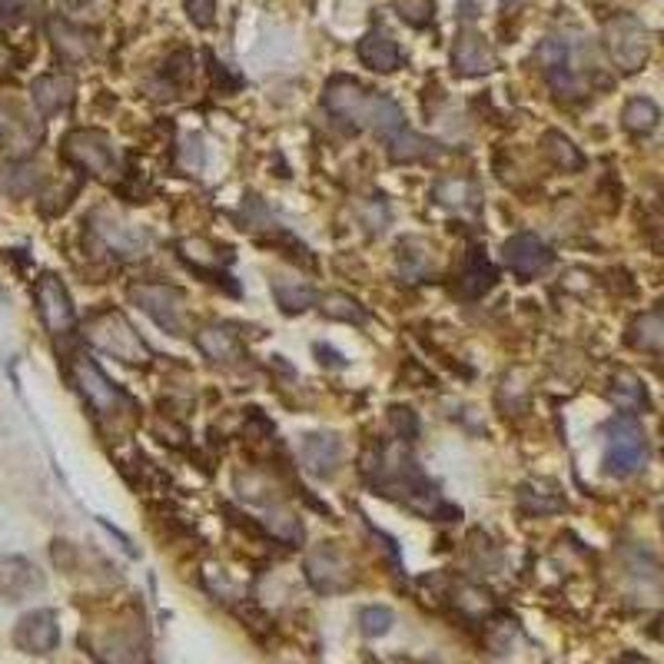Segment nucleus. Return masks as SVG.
Segmentation results:
<instances>
[{"label": "nucleus", "mask_w": 664, "mask_h": 664, "mask_svg": "<svg viewBox=\"0 0 664 664\" xmlns=\"http://www.w3.org/2000/svg\"><path fill=\"white\" fill-rule=\"evenodd\" d=\"M657 120H661V110H657V104L647 101V97H634V101H628L624 110H621V127H624L628 134H634V137L651 134V130L657 127Z\"/></svg>", "instance_id": "30"}, {"label": "nucleus", "mask_w": 664, "mask_h": 664, "mask_svg": "<svg viewBox=\"0 0 664 664\" xmlns=\"http://www.w3.org/2000/svg\"><path fill=\"white\" fill-rule=\"evenodd\" d=\"M316 356H319V362H323V366H346V362H342V356H339L336 349H329L326 342H316Z\"/></svg>", "instance_id": "43"}, {"label": "nucleus", "mask_w": 664, "mask_h": 664, "mask_svg": "<svg viewBox=\"0 0 664 664\" xmlns=\"http://www.w3.org/2000/svg\"><path fill=\"white\" fill-rule=\"evenodd\" d=\"M654 634H657V637H661V641H664V618H661V621H657V628H654Z\"/></svg>", "instance_id": "44"}, {"label": "nucleus", "mask_w": 664, "mask_h": 664, "mask_svg": "<svg viewBox=\"0 0 664 664\" xmlns=\"http://www.w3.org/2000/svg\"><path fill=\"white\" fill-rule=\"evenodd\" d=\"M435 203L445 210H478L482 193L468 177H445L435 183Z\"/></svg>", "instance_id": "21"}, {"label": "nucleus", "mask_w": 664, "mask_h": 664, "mask_svg": "<svg viewBox=\"0 0 664 664\" xmlns=\"http://www.w3.org/2000/svg\"><path fill=\"white\" fill-rule=\"evenodd\" d=\"M538 61L541 71L551 84V91L565 101L584 97L591 87V67H588V54L581 44H571L565 38H545L538 48Z\"/></svg>", "instance_id": "2"}, {"label": "nucleus", "mask_w": 664, "mask_h": 664, "mask_svg": "<svg viewBox=\"0 0 664 664\" xmlns=\"http://www.w3.org/2000/svg\"><path fill=\"white\" fill-rule=\"evenodd\" d=\"M608 396H611V402H614L618 409H624V412H644V409L651 405L644 382H641L634 372H624V369H621V372H614Z\"/></svg>", "instance_id": "26"}, {"label": "nucleus", "mask_w": 664, "mask_h": 664, "mask_svg": "<svg viewBox=\"0 0 664 664\" xmlns=\"http://www.w3.org/2000/svg\"><path fill=\"white\" fill-rule=\"evenodd\" d=\"M273 296H276L280 309L289 313V316H296V313H303V309H309L316 303V289L299 276H276L273 280Z\"/></svg>", "instance_id": "24"}, {"label": "nucleus", "mask_w": 664, "mask_h": 664, "mask_svg": "<svg viewBox=\"0 0 664 664\" xmlns=\"http://www.w3.org/2000/svg\"><path fill=\"white\" fill-rule=\"evenodd\" d=\"M396 266H399V276L415 283V280H425L432 273V256H429V246L415 236H405L399 243V253H396Z\"/></svg>", "instance_id": "25"}, {"label": "nucleus", "mask_w": 664, "mask_h": 664, "mask_svg": "<svg viewBox=\"0 0 664 664\" xmlns=\"http://www.w3.org/2000/svg\"><path fill=\"white\" fill-rule=\"evenodd\" d=\"M452 67L459 77H482L495 71V54L478 31H462L452 48Z\"/></svg>", "instance_id": "16"}, {"label": "nucleus", "mask_w": 664, "mask_h": 664, "mask_svg": "<svg viewBox=\"0 0 664 664\" xmlns=\"http://www.w3.org/2000/svg\"><path fill=\"white\" fill-rule=\"evenodd\" d=\"M386 147H389V160L392 164H415V160H429L435 154V144L419 137V134H412L409 127L396 140H389Z\"/></svg>", "instance_id": "31"}, {"label": "nucleus", "mask_w": 664, "mask_h": 664, "mask_svg": "<svg viewBox=\"0 0 664 664\" xmlns=\"http://www.w3.org/2000/svg\"><path fill=\"white\" fill-rule=\"evenodd\" d=\"M44 588V575L21 555H0V601H24Z\"/></svg>", "instance_id": "15"}, {"label": "nucleus", "mask_w": 664, "mask_h": 664, "mask_svg": "<svg viewBox=\"0 0 664 664\" xmlns=\"http://www.w3.org/2000/svg\"><path fill=\"white\" fill-rule=\"evenodd\" d=\"M87 342L120 362L130 366H144L154 359L150 346L144 342V336L130 326V319L120 309H104L97 316L87 319Z\"/></svg>", "instance_id": "3"}, {"label": "nucleus", "mask_w": 664, "mask_h": 664, "mask_svg": "<svg viewBox=\"0 0 664 664\" xmlns=\"http://www.w3.org/2000/svg\"><path fill=\"white\" fill-rule=\"evenodd\" d=\"M502 4H515V0H502Z\"/></svg>", "instance_id": "45"}, {"label": "nucleus", "mask_w": 664, "mask_h": 664, "mask_svg": "<svg viewBox=\"0 0 664 664\" xmlns=\"http://www.w3.org/2000/svg\"><path fill=\"white\" fill-rule=\"evenodd\" d=\"M319 309H323L326 319H336V323H362L366 319V309L349 293H329V296H323Z\"/></svg>", "instance_id": "35"}, {"label": "nucleus", "mask_w": 664, "mask_h": 664, "mask_svg": "<svg viewBox=\"0 0 664 664\" xmlns=\"http://www.w3.org/2000/svg\"><path fill=\"white\" fill-rule=\"evenodd\" d=\"M14 644L28 654H51L61 644V624L51 608L28 611L14 628Z\"/></svg>", "instance_id": "14"}, {"label": "nucleus", "mask_w": 664, "mask_h": 664, "mask_svg": "<svg viewBox=\"0 0 664 664\" xmlns=\"http://www.w3.org/2000/svg\"><path fill=\"white\" fill-rule=\"evenodd\" d=\"M495 283H498L495 263H492L482 250H472L468 260H465V273H462V289H465V296L478 299V296H485Z\"/></svg>", "instance_id": "23"}, {"label": "nucleus", "mask_w": 664, "mask_h": 664, "mask_svg": "<svg viewBox=\"0 0 664 664\" xmlns=\"http://www.w3.org/2000/svg\"><path fill=\"white\" fill-rule=\"evenodd\" d=\"M31 8V0H0V11H4L8 18H24Z\"/></svg>", "instance_id": "42"}, {"label": "nucleus", "mask_w": 664, "mask_h": 664, "mask_svg": "<svg viewBox=\"0 0 664 664\" xmlns=\"http://www.w3.org/2000/svg\"><path fill=\"white\" fill-rule=\"evenodd\" d=\"M306 581L319 591V594H336V591H349L356 581V568L349 561L346 551H339L336 545H316L306 555Z\"/></svg>", "instance_id": "7"}, {"label": "nucleus", "mask_w": 664, "mask_h": 664, "mask_svg": "<svg viewBox=\"0 0 664 664\" xmlns=\"http://www.w3.org/2000/svg\"><path fill=\"white\" fill-rule=\"evenodd\" d=\"M44 183V170L38 164H28V160H18V164H8L4 170H0V190H4L8 197H31L38 193Z\"/></svg>", "instance_id": "22"}, {"label": "nucleus", "mask_w": 664, "mask_h": 664, "mask_svg": "<svg viewBox=\"0 0 664 664\" xmlns=\"http://www.w3.org/2000/svg\"><path fill=\"white\" fill-rule=\"evenodd\" d=\"M452 598H455V604H459L468 618H482V614L492 611V598H488L482 588H472V584H468V588H459Z\"/></svg>", "instance_id": "39"}, {"label": "nucleus", "mask_w": 664, "mask_h": 664, "mask_svg": "<svg viewBox=\"0 0 664 664\" xmlns=\"http://www.w3.org/2000/svg\"><path fill=\"white\" fill-rule=\"evenodd\" d=\"M74 77L67 74H44L31 84V101L38 107L41 117H57L61 110H67L74 104Z\"/></svg>", "instance_id": "17"}, {"label": "nucleus", "mask_w": 664, "mask_h": 664, "mask_svg": "<svg viewBox=\"0 0 664 664\" xmlns=\"http://www.w3.org/2000/svg\"><path fill=\"white\" fill-rule=\"evenodd\" d=\"M127 296L164 333H170V336H187L190 333V309H187V299H183L180 289H173L167 283H130Z\"/></svg>", "instance_id": "5"}, {"label": "nucleus", "mask_w": 664, "mask_h": 664, "mask_svg": "<svg viewBox=\"0 0 664 664\" xmlns=\"http://www.w3.org/2000/svg\"><path fill=\"white\" fill-rule=\"evenodd\" d=\"M505 266L518 276V280H538L548 266H551V250L535 236V233H515L505 243Z\"/></svg>", "instance_id": "12"}, {"label": "nucleus", "mask_w": 664, "mask_h": 664, "mask_svg": "<svg viewBox=\"0 0 664 664\" xmlns=\"http://www.w3.org/2000/svg\"><path fill=\"white\" fill-rule=\"evenodd\" d=\"M34 296H38V309H41V319H44L51 336H64V333L74 329V323H77L74 303H71V293L61 283V276L44 273L34 286Z\"/></svg>", "instance_id": "10"}, {"label": "nucleus", "mask_w": 664, "mask_h": 664, "mask_svg": "<svg viewBox=\"0 0 664 664\" xmlns=\"http://www.w3.org/2000/svg\"><path fill=\"white\" fill-rule=\"evenodd\" d=\"M61 8L67 14H94L97 11V0H61Z\"/></svg>", "instance_id": "41"}, {"label": "nucleus", "mask_w": 664, "mask_h": 664, "mask_svg": "<svg viewBox=\"0 0 664 664\" xmlns=\"http://www.w3.org/2000/svg\"><path fill=\"white\" fill-rule=\"evenodd\" d=\"M183 11L197 28H210L217 21V0H183Z\"/></svg>", "instance_id": "40"}, {"label": "nucleus", "mask_w": 664, "mask_h": 664, "mask_svg": "<svg viewBox=\"0 0 664 664\" xmlns=\"http://www.w3.org/2000/svg\"><path fill=\"white\" fill-rule=\"evenodd\" d=\"M396 14L409 24V28H429L435 18V4L432 0H392Z\"/></svg>", "instance_id": "37"}, {"label": "nucleus", "mask_w": 664, "mask_h": 664, "mask_svg": "<svg viewBox=\"0 0 664 664\" xmlns=\"http://www.w3.org/2000/svg\"><path fill=\"white\" fill-rule=\"evenodd\" d=\"M64 157L91 177H110L117 167L114 144L104 130H71L64 137Z\"/></svg>", "instance_id": "8"}, {"label": "nucleus", "mask_w": 664, "mask_h": 664, "mask_svg": "<svg viewBox=\"0 0 664 664\" xmlns=\"http://www.w3.org/2000/svg\"><path fill=\"white\" fill-rule=\"evenodd\" d=\"M647 462V435L631 415H618L604 425V468L614 478L641 472Z\"/></svg>", "instance_id": "4"}, {"label": "nucleus", "mask_w": 664, "mask_h": 664, "mask_svg": "<svg viewBox=\"0 0 664 664\" xmlns=\"http://www.w3.org/2000/svg\"><path fill=\"white\" fill-rule=\"evenodd\" d=\"M177 250L190 266H197L203 273H223V266H226V253H213L217 246L210 240H180Z\"/></svg>", "instance_id": "33"}, {"label": "nucleus", "mask_w": 664, "mask_h": 664, "mask_svg": "<svg viewBox=\"0 0 664 664\" xmlns=\"http://www.w3.org/2000/svg\"><path fill=\"white\" fill-rule=\"evenodd\" d=\"M323 107L342 120L346 127L352 130H372L382 144L396 140L409 124H405V114L402 107L386 97V94H376V91H366L362 84H356L352 77H336L326 84V94H323Z\"/></svg>", "instance_id": "1"}, {"label": "nucleus", "mask_w": 664, "mask_h": 664, "mask_svg": "<svg viewBox=\"0 0 664 664\" xmlns=\"http://www.w3.org/2000/svg\"><path fill=\"white\" fill-rule=\"evenodd\" d=\"M389 432L399 439V442H412L419 435V415L405 405H392L389 409Z\"/></svg>", "instance_id": "38"}, {"label": "nucleus", "mask_w": 664, "mask_h": 664, "mask_svg": "<svg viewBox=\"0 0 664 664\" xmlns=\"http://www.w3.org/2000/svg\"><path fill=\"white\" fill-rule=\"evenodd\" d=\"M197 346L207 359L213 362H240L243 359V339L233 326H223V323H213V326H203L197 333Z\"/></svg>", "instance_id": "19"}, {"label": "nucleus", "mask_w": 664, "mask_h": 664, "mask_svg": "<svg viewBox=\"0 0 664 664\" xmlns=\"http://www.w3.org/2000/svg\"><path fill=\"white\" fill-rule=\"evenodd\" d=\"M74 382L81 389V396L87 399V405L97 415H117L127 405V396L110 382V376L87 356H74Z\"/></svg>", "instance_id": "9"}, {"label": "nucleus", "mask_w": 664, "mask_h": 664, "mask_svg": "<svg viewBox=\"0 0 664 664\" xmlns=\"http://www.w3.org/2000/svg\"><path fill=\"white\" fill-rule=\"evenodd\" d=\"M359 61L369 71H376V74H392V71L402 67V51H399V44H396L392 34H386V31L376 28V31H369L359 41Z\"/></svg>", "instance_id": "18"}, {"label": "nucleus", "mask_w": 664, "mask_h": 664, "mask_svg": "<svg viewBox=\"0 0 664 664\" xmlns=\"http://www.w3.org/2000/svg\"><path fill=\"white\" fill-rule=\"evenodd\" d=\"M628 664H641V661H628Z\"/></svg>", "instance_id": "46"}, {"label": "nucleus", "mask_w": 664, "mask_h": 664, "mask_svg": "<svg viewBox=\"0 0 664 664\" xmlns=\"http://www.w3.org/2000/svg\"><path fill=\"white\" fill-rule=\"evenodd\" d=\"M101 664H147V637L134 624H114L91 651Z\"/></svg>", "instance_id": "11"}, {"label": "nucleus", "mask_w": 664, "mask_h": 664, "mask_svg": "<svg viewBox=\"0 0 664 664\" xmlns=\"http://www.w3.org/2000/svg\"><path fill=\"white\" fill-rule=\"evenodd\" d=\"M91 233L97 236L101 250L120 256V260H137L147 250V236L137 226H127L120 220H114L110 213H94L91 217Z\"/></svg>", "instance_id": "13"}, {"label": "nucleus", "mask_w": 664, "mask_h": 664, "mask_svg": "<svg viewBox=\"0 0 664 664\" xmlns=\"http://www.w3.org/2000/svg\"><path fill=\"white\" fill-rule=\"evenodd\" d=\"M51 38H54V48H57V54H61L64 61H84V57H91V51H94L91 38H87L84 31L64 24V21H51Z\"/></svg>", "instance_id": "29"}, {"label": "nucleus", "mask_w": 664, "mask_h": 664, "mask_svg": "<svg viewBox=\"0 0 664 664\" xmlns=\"http://www.w3.org/2000/svg\"><path fill=\"white\" fill-rule=\"evenodd\" d=\"M303 462L316 478H329L342 462V445L333 435H306L303 439Z\"/></svg>", "instance_id": "20"}, {"label": "nucleus", "mask_w": 664, "mask_h": 664, "mask_svg": "<svg viewBox=\"0 0 664 664\" xmlns=\"http://www.w3.org/2000/svg\"><path fill=\"white\" fill-rule=\"evenodd\" d=\"M541 147H545L548 160H551L558 170H581V167H584V157L578 154V147H575L565 134H558V130L545 134Z\"/></svg>", "instance_id": "34"}, {"label": "nucleus", "mask_w": 664, "mask_h": 664, "mask_svg": "<svg viewBox=\"0 0 664 664\" xmlns=\"http://www.w3.org/2000/svg\"><path fill=\"white\" fill-rule=\"evenodd\" d=\"M260 525H263L266 535H273L283 545H303V521L293 512H286V508H270L260 518Z\"/></svg>", "instance_id": "32"}, {"label": "nucleus", "mask_w": 664, "mask_h": 664, "mask_svg": "<svg viewBox=\"0 0 664 664\" xmlns=\"http://www.w3.org/2000/svg\"><path fill=\"white\" fill-rule=\"evenodd\" d=\"M518 508L525 515H548V512H561L565 508V498L555 485L548 482H525L518 488Z\"/></svg>", "instance_id": "27"}, {"label": "nucleus", "mask_w": 664, "mask_h": 664, "mask_svg": "<svg viewBox=\"0 0 664 664\" xmlns=\"http://www.w3.org/2000/svg\"><path fill=\"white\" fill-rule=\"evenodd\" d=\"M604 48H608V57L614 61V67H621L624 74H634L644 67V61L651 54V38L637 18L614 14L604 24Z\"/></svg>", "instance_id": "6"}, {"label": "nucleus", "mask_w": 664, "mask_h": 664, "mask_svg": "<svg viewBox=\"0 0 664 664\" xmlns=\"http://www.w3.org/2000/svg\"><path fill=\"white\" fill-rule=\"evenodd\" d=\"M628 346L641 352H664V316L644 313L628 326Z\"/></svg>", "instance_id": "28"}, {"label": "nucleus", "mask_w": 664, "mask_h": 664, "mask_svg": "<svg viewBox=\"0 0 664 664\" xmlns=\"http://www.w3.org/2000/svg\"><path fill=\"white\" fill-rule=\"evenodd\" d=\"M392 621H396V614H392L386 604H366V608L359 611V631H362L366 637H382V634H389Z\"/></svg>", "instance_id": "36"}]
</instances>
